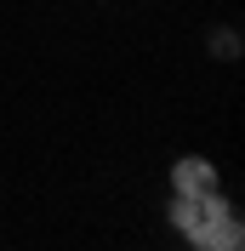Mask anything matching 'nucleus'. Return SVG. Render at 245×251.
I'll list each match as a JSON object with an SVG mask.
<instances>
[{
	"instance_id": "1",
	"label": "nucleus",
	"mask_w": 245,
	"mask_h": 251,
	"mask_svg": "<svg viewBox=\"0 0 245 251\" xmlns=\"http://www.w3.org/2000/svg\"><path fill=\"white\" fill-rule=\"evenodd\" d=\"M183 234L194 240L199 251H240V246H245V223H240V211H234V205L211 188V194L199 200V217L188 223Z\"/></svg>"
},
{
	"instance_id": "4",
	"label": "nucleus",
	"mask_w": 245,
	"mask_h": 251,
	"mask_svg": "<svg viewBox=\"0 0 245 251\" xmlns=\"http://www.w3.org/2000/svg\"><path fill=\"white\" fill-rule=\"evenodd\" d=\"M211 51H217V57H240V34H234V29H217L211 34Z\"/></svg>"
},
{
	"instance_id": "2",
	"label": "nucleus",
	"mask_w": 245,
	"mask_h": 251,
	"mask_svg": "<svg viewBox=\"0 0 245 251\" xmlns=\"http://www.w3.org/2000/svg\"><path fill=\"white\" fill-rule=\"evenodd\" d=\"M171 188H177V194H211L217 188V166L199 160V154L177 160V166H171Z\"/></svg>"
},
{
	"instance_id": "3",
	"label": "nucleus",
	"mask_w": 245,
	"mask_h": 251,
	"mask_svg": "<svg viewBox=\"0 0 245 251\" xmlns=\"http://www.w3.org/2000/svg\"><path fill=\"white\" fill-rule=\"evenodd\" d=\"M199 200H205V194H177V200H171V223H177V228H188V223L199 217Z\"/></svg>"
}]
</instances>
